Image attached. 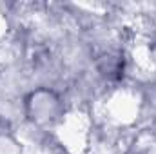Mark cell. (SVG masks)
I'll use <instances>...</instances> for the list:
<instances>
[{"mask_svg":"<svg viewBox=\"0 0 156 154\" xmlns=\"http://www.w3.org/2000/svg\"><path fill=\"white\" fill-rule=\"evenodd\" d=\"M26 114L37 125H49L62 114V100L55 91L37 89L26 96Z\"/></svg>","mask_w":156,"mask_h":154,"instance_id":"obj_1","label":"cell"}]
</instances>
